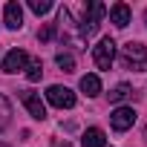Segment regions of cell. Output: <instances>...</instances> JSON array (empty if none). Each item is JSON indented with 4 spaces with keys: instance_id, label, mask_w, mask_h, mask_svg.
I'll return each mask as SVG.
<instances>
[{
    "instance_id": "1",
    "label": "cell",
    "mask_w": 147,
    "mask_h": 147,
    "mask_svg": "<svg viewBox=\"0 0 147 147\" xmlns=\"http://www.w3.org/2000/svg\"><path fill=\"white\" fill-rule=\"evenodd\" d=\"M104 15H107V6H104V3H98V0H90V3H87L84 18H81V23H78V32H81L84 40L98 32V23L104 20Z\"/></svg>"
},
{
    "instance_id": "2",
    "label": "cell",
    "mask_w": 147,
    "mask_h": 147,
    "mask_svg": "<svg viewBox=\"0 0 147 147\" xmlns=\"http://www.w3.org/2000/svg\"><path fill=\"white\" fill-rule=\"evenodd\" d=\"M121 66L133 69V72H144L147 69V46L138 40H130L121 46Z\"/></svg>"
},
{
    "instance_id": "3",
    "label": "cell",
    "mask_w": 147,
    "mask_h": 147,
    "mask_svg": "<svg viewBox=\"0 0 147 147\" xmlns=\"http://www.w3.org/2000/svg\"><path fill=\"white\" fill-rule=\"evenodd\" d=\"M58 23H61V40L63 43H69V46H75V49H84V38H81V32H78V23L72 20V15H69V9H61L58 12Z\"/></svg>"
},
{
    "instance_id": "4",
    "label": "cell",
    "mask_w": 147,
    "mask_h": 147,
    "mask_svg": "<svg viewBox=\"0 0 147 147\" xmlns=\"http://www.w3.org/2000/svg\"><path fill=\"white\" fill-rule=\"evenodd\" d=\"M46 101L58 110H72L75 107V92H72L69 87H61V84H52L46 90Z\"/></svg>"
},
{
    "instance_id": "5",
    "label": "cell",
    "mask_w": 147,
    "mask_h": 147,
    "mask_svg": "<svg viewBox=\"0 0 147 147\" xmlns=\"http://www.w3.org/2000/svg\"><path fill=\"white\" fill-rule=\"evenodd\" d=\"M92 58H95V66L98 69H110L113 61H115V40L113 38H101L98 46L92 49Z\"/></svg>"
},
{
    "instance_id": "6",
    "label": "cell",
    "mask_w": 147,
    "mask_h": 147,
    "mask_svg": "<svg viewBox=\"0 0 147 147\" xmlns=\"http://www.w3.org/2000/svg\"><path fill=\"white\" fill-rule=\"evenodd\" d=\"M110 124H113V130L127 133V130L136 124V110H133V107H115V110L110 113Z\"/></svg>"
},
{
    "instance_id": "7",
    "label": "cell",
    "mask_w": 147,
    "mask_h": 147,
    "mask_svg": "<svg viewBox=\"0 0 147 147\" xmlns=\"http://www.w3.org/2000/svg\"><path fill=\"white\" fill-rule=\"evenodd\" d=\"M20 101H23V107L29 110V115H32L35 121H43V118H46V104L40 101V95H38V92L23 90V92H20Z\"/></svg>"
},
{
    "instance_id": "8",
    "label": "cell",
    "mask_w": 147,
    "mask_h": 147,
    "mask_svg": "<svg viewBox=\"0 0 147 147\" xmlns=\"http://www.w3.org/2000/svg\"><path fill=\"white\" fill-rule=\"evenodd\" d=\"M26 63H29V55L23 52V49H12L6 58H3V72H9V75H15V72H20V69H26Z\"/></svg>"
},
{
    "instance_id": "9",
    "label": "cell",
    "mask_w": 147,
    "mask_h": 147,
    "mask_svg": "<svg viewBox=\"0 0 147 147\" xmlns=\"http://www.w3.org/2000/svg\"><path fill=\"white\" fill-rule=\"evenodd\" d=\"M3 23H6L12 32H18V29L23 26V9H20V3H18V0L6 3V9H3Z\"/></svg>"
},
{
    "instance_id": "10",
    "label": "cell",
    "mask_w": 147,
    "mask_h": 147,
    "mask_svg": "<svg viewBox=\"0 0 147 147\" xmlns=\"http://www.w3.org/2000/svg\"><path fill=\"white\" fill-rule=\"evenodd\" d=\"M107 15H110L113 26H118V29H124V26L130 23V18H133V12H130L127 3H113V6L107 9Z\"/></svg>"
},
{
    "instance_id": "11",
    "label": "cell",
    "mask_w": 147,
    "mask_h": 147,
    "mask_svg": "<svg viewBox=\"0 0 147 147\" xmlns=\"http://www.w3.org/2000/svg\"><path fill=\"white\" fill-rule=\"evenodd\" d=\"M81 144H84V147H107L104 130H98V127H90V130L81 136Z\"/></svg>"
},
{
    "instance_id": "12",
    "label": "cell",
    "mask_w": 147,
    "mask_h": 147,
    "mask_svg": "<svg viewBox=\"0 0 147 147\" xmlns=\"http://www.w3.org/2000/svg\"><path fill=\"white\" fill-rule=\"evenodd\" d=\"M81 90H84V95H90V98L101 95V78H98V75H84V78H81Z\"/></svg>"
},
{
    "instance_id": "13",
    "label": "cell",
    "mask_w": 147,
    "mask_h": 147,
    "mask_svg": "<svg viewBox=\"0 0 147 147\" xmlns=\"http://www.w3.org/2000/svg\"><path fill=\"white\" fill-rule=\"evenodd\" d=\"M9 121H12V104H9V98L3 92H0V133L9 127Z\"/></svg>"
},
{
    "instance_id": "14",
    "label": "cell",
    "mask_w": 147,
    "mask_h": 147,
    "mask_svg": "<svg viewBox=\"0 0 147 147\" xmlns=\"http://www.w3.org/2000/svg\"><path fill=\"white\" fill-rule=\"evenodd\" d=\"M40 75H43L40 58H29V63H26V78H29V81H40Z\"/></svg>"
},
{
    "instance_id": "15",
    "label": "cell",
    "mask_w": 147,
    "mask_h": 147,
    "mask_svg": "<svg viewBox=\"0 0 147 147\" xmlns=\"http://www.w3.org/2000/svg\"><path fill=\"white\" fill-rule=\"evenodd\" d=\"M55 63H58L63 72H75V58H72L69 52H58V55H55Z\"/></svg>"
},
{
    "instance_id": "16",
    "label": "cell",
    "mask_w": 147,
    "mask_h": 147,
    "mask_svg": "<svg viewBox=\"0 0 147 147\" xmlns=\"http://www.w3.org/2000/svg\"><path fill=\"white\" fill-rule=\"evenodd\" d=\"M130 95H133L130 84H118V87L110 92V101H113V104H121V101H124V98H130Z\"/></svg>"
},
{
    "instance_id": "17",
    "label": "cell",
    "mask_w": 147,
    "mask_h": 147,
    "mask_svg": "<svg viewBox=\"0 0 147 147\" xmlns=\"http://www.w3.org/2000/svg\"><path fill=\"white\" fill-rule=\"evenodd\" d=\"M29 9L35 15H46V12H52V3L49 0H29Z\"/></svg>"
},
{
    "instance_id": "18",
    "label": "cell",
    "mask_w": 147,
    "mask_h": 147,
    "mask_svg": "<svg viewBox=\"0 0 147 147\" xmlns=\"http://www.w3.org/2000/svg\"><path fill=\"white\" fill-rule=\"evenodd\" d=\"M52 38H55V23H46V26L38 32V40H40V43H49Z\"/></svg>"
},
{
    "instance_id": "19",
    "label": "cell",
    "mask_w": 147,
    "mask_h": 147,
    "mask_svg": "<svg viewBox=\"0 0 147 147\" xmlns=\"http://www.w3.org/2000/svg\"><path fill=\"white\" fill-rule=\"evenodd\" d=\"M52 147H72V144H69V141H63V138H61V141H55V144H52Z\"/></svg>"
},
{
    "instance_id": "20",
    "label": "cell",
    "mask_w": 147,
    "mask_h": 147,
    "mask_svg": "<svg viewBox=\"0 0 147 147\" xmlns=\"http://www.w3.org/2000/svg\"><path fill=\"white\" fill-rule=\"evenodd\" d=\"M144 138H147V127H144Z\"/></svg>"
},
{
    "instance_id": "21",
    "label": "cell",
    "mask_w": 147,
    "mask_h": 147,
    "mask_svg": "<svg viewBox=\"0 0 147 147\" xmlns=\"http://www.w3.org/2000/svg\"><path fill=\"white\" fill-rule=\"evenodd\" d=\"M144 20H147V12H144Z\"/></svg>"
}]
</instances>
